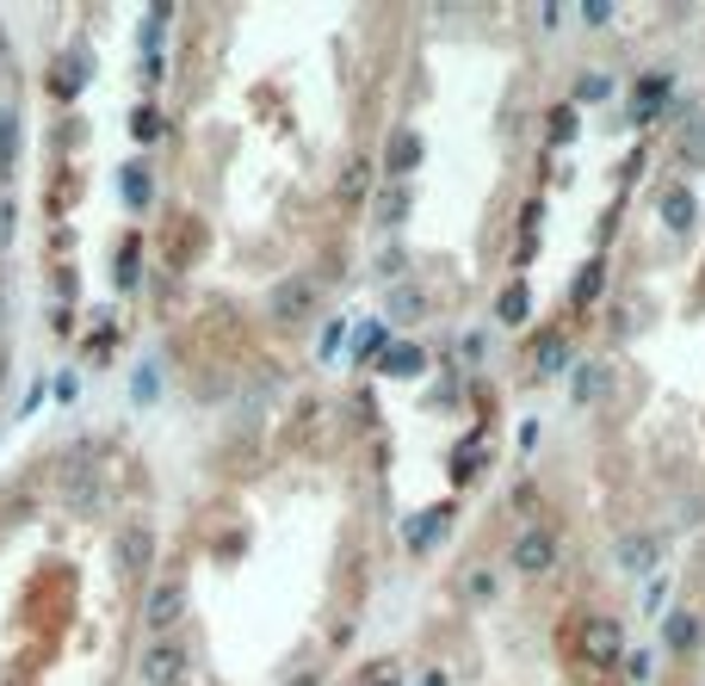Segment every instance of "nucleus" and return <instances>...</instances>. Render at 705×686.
<instances>
[{
  "instance_id": "obj_1",
  "label": "nucleus",
  "mask_w": 705,
  "mask_h": 686,
  "mask_svg": "<svg viewBox=\"0 0 705 686\" xmlns=\"http://www.w3.org/2000/svg\"><path fill=\"white\" fill-rule=\"evenodd\" d=\"M309 304H316V285L309 279H285V285H272V322H304Z\"/></svg>"
},
{
  "instance_id": "obj_2",
  "label": "nucleus",
  "mask_w": 705,
  "mask_h": 686,
  "mask_svg": "<svg viewBox=\"0 0 705 686\" xmlns=\"http://www.w3.org/2000/svg\"><path fill=\"white\" fill-rule=\"evenodd\" d=\"M619 649H625V637H619V625H612V618L582 625V656H588L594 667H612V662H619Z\"/></svg>"
},
{
  "instance_id": "obj_3",
  "label": "nucleus",
  "mask_w": 705,
  "mask_h": 686,
  "mask_svg": "<svg viewBox=\"0 0 705 686\" xmlns=\"http://www.w3.org/2000/svg\"><path fill=\"white\" fill-rule=\"evenodd\" d=\"M551 556H557L551 532H526V538L514 544V569H520V575H538V569H551Z\"/></svg>"
},
{
  "instance_id": "obj_4",
  "label": "nucleus",
  "mask_w": 705,
  "mask_h": 686,
  "mask_svg": "<svg viewBox=\"0 0 705 686\" xmlns=\"http://www.w3.org/2000/svg\"><path fill=\"white\" fill-rule=\"evenodd\" d=\"M180 667H186V656H180L173 637H161V644L143 656V674H149V681H180Z\"/></svg>"
},
{
  "instance_id": "obj_5",
  "label": "nucleus",
  "mask_w": 705,
  "mask_h": 686,
  "mask_svg": "<svg viewBox=\"0 0 705 686\" xmlns=\"http://www.w3.org/2000/svg\"><path fill=\"white\" fill-rule=\"evenodd\" d=\"M180 607H186V593L173 588V581H161V588L149 593V625H155V630H168L173 618H180Z\"/></svg>"
},
{
  "instance_id": "obj_6",
  "label": "nucleus",
  "mask_w": 705,
  "mask_h": 686,
  "mask_svg": "<svg viewBox=\"0 0 705 686\" xmlns=\"http://www.w3.org/2000/svg\"><path fill=\"white\" fill-rule=\"evenodd\" d=\"M149 551H155V544H149V532H143V526H136V532H124V544H118V556H124V569H131V575L149 569Z\"/></svg>"
},
{
  "instance_id": "obj_7",
  "label": "nucleus",
  "mask_w": 705,
  "mask_h": 686,
  "mask_svg": "<svg viewBox=\"0 0 705 686\" xmlns=\"http://www.w3.org/2000/svg\"><path fill=\"white\" fill-rule=\"evenodd\" d=\"M663 217H668V229H693V198H686V186H668Z\"/></svg>"
},
{
  "instance_id": "obj_8",
  "label": "nucleus",
  "mask_w": 705,
  "mask_h": 686,
  "mask_svg": "<svg viewBox=\"0 0 705 686\" xmlns=\"http://www.w3.org/2000/svg\"><path fill=\"white\" fill-rule=\"evenodd\" d=\"M700 644V618H693V612H674V618H668V649H693Z\"/></svg>"
},
{
  "instance_id": "obj_9",
  "label": "nucleus",
  "mask_w": 705,
  "mask_h": 686,
  "mask_svg": "<svg viewBox=\"0 0 705 686\" xmlns=\"http://www.w3.org/2000/svg\"><path fill=\"white\" fill-rule=\"evenodd\" d=\"M402 205H409V192H402V186H384V192H378V205H372V223H397Z\"/></svg>"
},
{
  "instance_id": "obj_10",
  "label": "nucleus",
  "mask_w": 705,
  "mask_h": 686,
  "mask_svg": "<svg viewBox=\"0 0 705 686\" xmlns=\"http://www.w3.org/2000/svg\"><path fill=\"white\" fill-rule=\"evenodd\" d=\"M421 161V143L409 131H397V143H390V173H409Z\"/></svg>"
},
{
  "instance_id": "obj_11",
  "label": "nucleus",
  "mask_w": 705,
  "mask_h": 686,
  "mask_svg": "<svg viewBox=\"0 0 705 686\" xmlns=\"http://www.w3.org/2000/svg\"><path fill=\"white\" fill-rule=\"evenodd\" d=\"M681 161H686V168H700V161H705V118H693V124L681 131Z\"/></svg>"
},
{
  "instance_id": "obj_12",
  "label": "nucleus",
  "mask_w": 705,
  "mask_h": 686,
  "mask_svg": "<svg viewBox=\"0 0 705 686\" xmlns=\"http://www.w3.org/2000/svg\"><path fill=\"white\" fill-rule=\"evenodd\" d=\"M649 556H656V538H625V551H619V563H625V569H644Z\"/></svg>"
},
{
  "instance_id": "obj_13",
  "label": "nucleus",
  "mask_w": 705,
  "mask_h": 686,
  "mask_svg": "<svg viewBox=\"0 0 705 686\" xmlns=\"http://www.w3.org/2000/svg\"><path fill=\"white\" fill-rule=\"evenodd\" d=\"M563 359H570V341H545V353H538V378L563 371Z\"/></svg>"
},
{
  "instance_id": "obj_14",
  "label": "nucleus",
  "mask_w": 705,
  "mask_h": 686,
  "mask_svg": "<svg viewBox=\"0 0 705 686\" xmlns=\"http://www.w3.org/2000/svg\"><path fill=\"white\" fill-rule=\"evenodd\" d=\"M365 180H372V161H365V155H360V161H347V180H341V192H347V198H360V192H365Z\"/></svg>"
},
{
  "instance_id": "obj_15",
  "label": "nucleus",
  "mask_w": 705,
  "mask_h": 686,
  "mask_svg": "<svg viewBox=\"0 0 705 686\" xmlns=\"http://www.w3.org/2000/svg\"><path fill=\"white\" fill-rule=\"evenodd\" d=\"M520 316H526V291H508L501 297V322H520Z\"/></svg>"
},
{
  "instance_id": "obj_16",
  "label": "nucleus",
  "mask_w": 705,
  "mask_h": 686,
  "mask_svg": "<svg viewBox=\"0 0 705 686\" xmlns=\"http://www.w3.org/2000/svg\"><path fill=\"white\" fill-rule=\"evenodd\" d=\"M409 365H421V353H415V346H397V353L384 359V371H409Z\"/></svg>"
},
{
  "instance_id": "obj_17",
  "label": "nucleus",
  "mask_w": 705,
  "mask_h": 686,
  "mask_svg": "<svg viewBox=\"0 0 705 686\" xmlns=\"http://www.w3.org/2000/svg\"><path fill=\"white\" fill-rule=\"evenodd\" d=\"M575 94H582V99H600V94H607V81H600V75H582V87H575Z\"/></svg>"
},
{
  "instance_id": "obj_18",
  "label": "nucleus",
  "mask_w": 705,
  "mask_h": 686,
  "mask_svg": "<svg viewBox=\"0 0 705 686\" xmlns=\"http://www.w3.org/2000/svg\"><path fill=\"white\" fill-rule=\"evenodd\" d=\"M291 686H323V681H309V674H304V681H291Z\"/></svg>"
}]
</instances>
